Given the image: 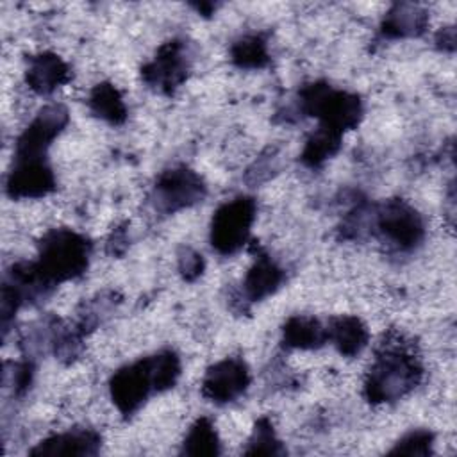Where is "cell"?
<instances>
[{"instance_id":"obj_1","label":"cell","mask_w":457,"mask_h":457,"mask_svg":"<svg viewBox=\"0 0 457 457\" xmlns=\"http://www.w3.org/2000/svg\"><path fill=\"white\" fill-rule=\"evenodd\" d=\"M423 370L411 352L402 346L384 348L364 380V396L371 403H389L411 393L421 380Z\"/></svg>"},{"instance_id":"obj_2","label":"cell","mask_w":457,"mask_h":457,"mask_svg":"<svg viewBox=\"0 0 457 457\" xmlns=\"http://www.w3.org/2000/svg\"><path fill=\"white\" fill-rule=\"evenodd\" d=\"M89 257L91 243L86 236L71 228H54L41 239L36 266L52 286H57L80 277L89 266Z\"/></svg>"},{"instance_id":"obj_3","label":"cell","mask_w":457,"mask_h":457,"mask_svg":"<svg viewBox=\"0 0 457 457\" xmlns=\"http://www.w3.org/2000/svg\"><path fill=\"white\" fill-rule=\"evenodd\" d=\"M300 109L320 121L318 127L345 134L359 125L362 102L359 95L336 89L327 82H312L300 89Z\"/></svg>"},{"instance_id":"obj_4","label":"cell","mask_w":457,"mask_h":457,"mask_svg":"<svg viewBox=\"0 0 457 457\" xmlns=\"http://www.w3.org/2000/svg\"><path fill=\"white\" fill-rule=\"evenodd\" d=\"M257 204L252 196H236L220 205L211 221V245L220 255L239 252L255 221Z\"/></svg>"},{"instance_id":"obj_5","label":"cell","mask_w":457,"mask_h":457,"mask_svg":"<svg viewBox=\"0 0 457 457\" xmlns=\"http://www.w3.org/2000/svg\"><path fill=\"white\" fill-rule=\"evenodd\" d=\"M373 228L387 245L400 252L416 248L425 237L421 214L402 198H391L375 207Z\"/></svg>"},{"instance_id":"obj_6","label":"cell","mask_w":457,"mask_h":457,"mask_svg":"<svg viewBox=\"0 0 457 457\" xmlns=\"http://www.w3.org/2000/svg\"><path fill=\"white\" fill-rule=\"evenodd\" d=\"M205 195L204 179L186 166H177L157 177L152 189V204L159 212L173 214L202 202Z\"/></svg>"},{"instance_id":"obj_7","label":"cell","mask_w":457,"mask_h":457,"mask_svg":"<svg viewBox=\"0 0 457 457\" xmlns=\"http://www.w3.org/2000/svg\"><path fill=\"white\" fill-rule=\"evenodd\" d=\"M191 68L189 50L184 39H171L159 46L152 61L141 68V77L152 89L171 95L187 79Z\"/></svg>"},{"instance_id":"obj_8","label":"cell","mask_w":457,"mask_h":457,"mask_svg":"<svg viewBox=\"0 0 457 457\" xmlns=\"http://www.w3.org/2000/svg\"><path fill=\"white\" fill-rule=\"evenodd\" d=\"M68 118L62 104L45 105L18 136L14 159H46L48 146L62 132Z\"/></svg>"},{"instance_id":"obj_9","label":"cell","mask_w":457,"mask_h":457,"mask_svg":"<svg viewBox=\"0 0 457 457\" xmlns=\"http://www.w3.org/2000/svg\"><path fill=\"white\" fill-rule=\"evenodd\" d=\"M109 391L112 403L123 416L137 412L148 396L155 393L150 359L145 357L120 368L109 382Z\"/></svg>"},{"instance_id":"obj_10","label":"cell","mask_w":457,"mask_h":457,"mask_svg":"<svg viewBox=\"0 0 457 457\" xmlns=\"http://www.w3.org/2000/svg\"><path fill=\"white\" fill-rule=\"evenodd\" d=\"M250 386V371L243 359L227 357L212 364L204 380L202 395L214 403H230L245 395Z\"/></svg>"},{"instance_id":"obj_11","label":"cell","mask_w":457,"mask_h":457,"mask_svg":"<svg viewBox=\"0 0 457 457\" xmlns=\"http://www.w3.org/2000/svg\"><path fill=\"white\" fill-rule=\"evenodd\" d=\"M55 189V175L46 159H14L5 180L11 198H41Z\"/></svg>"},{"instance_id":"obj_12","label":"cell","mask_w":457,"mask_h":457,"mask_svg":"<svg viewBox=\"0 0 457 457\" xmlns=\"http://www.w3.org/2000/svg\"><path fill=\"white\" fill-rule=\"evenodd\" d=\"M25 80L34 93L50 95L71 80V70L57 54L43 52L29 59Z\"/></svg>"},{"instance_id":"obj_13","label":"cell","mask_w":457,"mask_h":457,"mask_svg":"<svg viewBox=\"0 0 457 457\" xmlns=\"http://www.w3.org/2000/svg\"><path fill=\"white\" fill-rule=\"evenodd\" d=\"M102 437L91 428H73L43 439L30 455H96Z\"/></svg>"},{"instance_id":"obj_14","label":"cell","mask_w":457,"mask_h":457,"mask_svg":"<svg viewBox=\"0 0 457 457\" xmlns=\"http://www.w3.org/2000/svg\"><path fill=\"white\" fill-rule=\"evenodd\" d=\"M428 14L423 7L416 4H395L382 18L380 34L387 39L416 37L421 36L427 29Z\"/></svg>"},{"instance_id":"obj_15","label":"cell","mask_w":457,"mask_h":457,"mask_svg":"<svg viewBox=\"0 0 457 457\" xmlns=\"http://www.w3.org/2000/svg\"><path fill=\"white\" fill-rule=\"evenodd\" d=\"M284 278V270L268 253L259 252L243 280V293L248 302H261L271 296Z\"/></svg>"},{"instance_id":"obj_16","label":"cell","mask_w":457,"mask_h":457,"mask_svg":"<svg viewBox=\"0 0 457 457\" xmlns=\"http://www.w3.org/2000/svg\"><path fill=\"white\" fill-rule=\"evenodd\" d=\"M328 341L345 357L359 355L370 339L368 328L357 316H337L327 325Z\"/></svg>"},{"instance_id":"obj_17","label":"cell","mask_w":457,"mask_h":457,"mask_svg":"<svg viewBox=\"0 0 457 457\" xmlns=\"http://www.w3.org/2000/svg\"><path fill=\"white\" fill-rule=\"evenodd\" d=\"M284 345L298 350H314L328 341L327 327L311 316H291L282 327Z\"/></svg>"},{"instance_id":"obj_18","label":"cell","mask_w":457,"mask_h":457,"mask_svg":"<svg viewBox=\"0 0 457 457\" xmlns=\"http://www.w3.org/2000/svg\"><path fill=\"white\" fill-rule=\"evenodd\" d=\"M87 105L96 118L111 125H121L127 120L125 100L120 89L111 82L96 84L89 93Z\"/></svg>"},{"instance_id":"obj_19","label":"cell","mask_w":457,"mask_h":457,"mask_svg":"<svg viewBox=\"0 0 457 457\" xmlns=\"http://www.w3.org/2000/svg\"><path fill=\"white\" fill-rule=\"evenodd\" d=\"M343 136L330 130L318 127L305 141L300 161L309 168H320L325 164L330 157H334L341 148Z\"/></svg>"},{"instance_id":"obj_20","label":"cell","mask_w":457,"mask_h":457,"mask_svg":"<svg viewBox=\"0 0 457 457\" xmlns=\"http://www.w3.org/2000/svg\"><path fill=\"white\" fill-rule=\"evenodd\" d=\"M230 59L237 68L259 70L270 62L268 41L262 34H246L230 48Z\"/></svg>"},{"instance_id":"obj_21","label":"cell","mask_w":457,"mask_h":457,"mask_svg":"<svg viewBox=\"0 0 457 457\" xmlns=\"http://www.w3.org/2000/svg\"><path fill=\"white\" fill-rule=\"evenodd\" d=\"M221 452L220 436L209 418H198L182 443L186 455H218Z\"/></svg>"},{"instance_id":"obj_22","label":"cell","mask_w":457,"mask_h":457,"mask_svg":"<svg viewBox=\"0 0 457 457\" xmlns=\"http://www.w3.org/2000/svg\"><path fill=\"white\" fill-rule=\"evenodd\" d=\"M155 393L168 391L173 387L180 377V359L173 350H162L148 357Z\"/></svg>"},{"instance_id":"obj_23","label":"cell","mask_w":457,"mask_h":457,"mask_svg":"<svg viewBox=\"0 0 457 457\" xmlns=\"http://www.w3.org/2000/svg\"><path fill=\"white\" fill-rule=\"evenodd\" d=\"M286 450L278 441L273 423L268 418L257 420L252 436L248 439V446L245 448L246 455H282Z\"/></svg>"},{"instance_id":"obj_24","label":"cell","mask_w":457,"mask_h":457,"mask_svg":"<svg viewBox=\"0 0 457 457\" xmlns=\"http://www.w3.org/2000/svg\"><path fill=\"white\" fill-rule=\"evenodd\" d=\"M434 446V434L425 428L411 430L403 437H400L389 453L400 455H430Z\"/></svg>"},{"instance_id":"obj_25","label":"cell","mask_w":457,"mask_h":457,"mask_svg":"<svg viewBox=\"0 0 457 457\" xmlns=\"http://www.w3.org/2000/svg\"><path fill=\"white\" fill-rule=\"evenodd\" d=\"M204 268H205V261L198 252H195L193 248H187V246L180 248L179 271L184 280H187V282L196 280L204 273Z\"/></svg>"},{"instance_id":"obj_26","label":"cell","mask_w":457,"mask_h":457,"mask_svg":"<svg viewBox=\"0 0 457 457\" xmlns=\"http://www.w3.org/2000/svg\"><path fill=\"white\" fill-rule=\"evenodd\" d=\"M34 377V364L30 361H21L12 368V391L16 395H23Z\"/></svg>"},{"instance_id":"obj_27","label":"cell","mask_w":457,"mask_h":457,"mask_svg":"<svg viewBox=\"0 0 457 457\" xmlns=\"http://www.w3.org/2000/svg\"><path fill=\"white\" fill-rule=\"evenodd\" d=\"M436 43L443 52H453L455 48V29L453 27H445L437 32Z\"/></svg>"},{"instance_id":"obj_28","label":"cell","mask_w":457,"mask_h":457,"mask_svg":"<svg viewBox=\"0 0 457 457\" xmlns=\"http://www.w3.org/2000/svg\"><path fill=\"white\" fill-rule=\"evenodd\" d=\"M202 14H209L216 5H212V4H198V5H195Z\"/></svg>"}]
</instances>
